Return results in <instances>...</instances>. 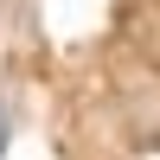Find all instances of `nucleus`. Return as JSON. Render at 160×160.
<instances>
[{"label": "nucleus", "mask_w": 160, "mask_h": 160, "mask_svg": "<svg viewBox=\"0 0 160 160\" xmlns=\"http://www.w3.org/2000/svg\"><path fill=\"white\" fill-rule=\"evenodd\" d=\"M0 154H7V128H0Z\"/></svg>", "instance_id": "1"}]
</instances>
